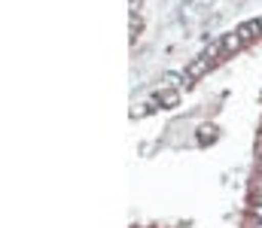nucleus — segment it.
I'll use <instances>...</instances> for the list:
<instances>
[{
	"mask_svg": "<svg viewBox=\"0 0 262 228\" xmlns=\"http://www.w3.org/2000/svg\"><path fill=\"white\" fill-rule=\"evenodd\" d=\"M213 64H216V61H213V58H207V55H198L195 61H192V64H189V67H186V85H192V82H195V79H201V76L207 73V70H210V67H213Z\"/></svg>",
	"mask_w": 262,
	"mask_h": 228,
	"instance_id": "nucleus-1",
	"label": "nucleus"
},
{
	"mask_svg": "<svg viewBox=\"0 0 262 228\" xmlns=\"http://www.w3.org/2000/svg\"><path fill=\"white\" fill-rule=\"evenodd\" d=\"M220 46H223V55H226V58H229V55H232V52H238V49H241V46H244V40H241V34H238V31H235V34H226V37H223V40H220Z\"/></svg>",
	"mask_w": 262,
	"mask_h": 228,
	"instance_id": "nucleus-2",
	"label": "nucleus"
},
{
	"mask_svg": "<svg viewBox=\"0 0 262 228\" xmlns=\"http://www.w3.org/2000/svg\"><path fill=\"white\" fill-rule=\"evenodd\" d=\"M238 34H241V40H244V43H250V40L262 37V28H259V21H247V24H241V28H238Z\"/></svg>",
	"mask_w": 262,
	"mask_h": 228,
	"instance_id": "nucleus-3",
	"label": "nucleus"
},
{
	"mask_svg": "<svg viewBox=\"0 0 262 228\" xmlns=\"http://www.w3.org/2000/svg\"><path fill=\"white\" fill-rule=\"evenodd\" d=\"M177 97H180L177 91H165V94H159V104L162 107H171V104H177Z\"/></svg>",
	"mask_w": 262,
	"mask_h": 228,
	"instance_id": "nucleus-4",
	"label": "nucleus"
},
{
	"mask_svg": "<svg viewBox=\"0 0 262 228\" xmlns=\"http://www.w3.org/2000/svg\"><path fill=\"white\" fill-rule=\"evenodd\" d=\"M253 216L262 222V198H256V201H253Z\"/></svg>",
	"mask_w": 262,
	"mask_h": 228,
	"instance_id": "nucleus-5",
	"label": "nucleus"
},
{
	"mask_svg": "<svg viewBox=\"0 0 262 228\" xmlns=\"http://www.w3.org/2000/svg\"><path fill=\"white\" fill-rule=\"evenodd\" d=\"M256 21H259V28H262V18H256Z\"/></svg>",
	"mask_w": 262,
	"mask_h": 228,
	"instance_id": "nucleus-6",
	"label": "nucleus"
}]
</instances>
